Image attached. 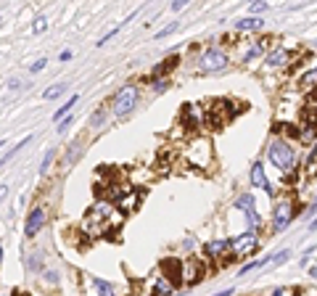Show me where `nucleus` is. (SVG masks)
<instances>
[{"instance_id": "f257e3e1", "label": "nucleus", "mask_w": 317, "mask_h": 296, "mask_svg": "<svg viewBox=\"0 0 317 296\" xmlns=\"http://www.w3.org/2000/svg\"><path fill=\"white\" fill-rule=\"evenodd\" d=\"M267 159L272 161V166L286 175H291L296 166H299V151H296V145L286 138H272L270 145H267Z\"/></svg>"}, {"instance_id": "f03ea898", "label": "nucleus", "mask_w": 317, "mask_h": 296, "mask_svg": "<svg viewBox=\"0 0 317 296\" xmlns=\"http://www.w3.org/2000/svg\"><path fill=\"white\" fill-rule=\"evenodd\" d=\"M138 103H140V87L138 85H124L114 92V98H111V114L117 119H124L138 108Z\"/></svg>"}, {"instance_id": "7ed1b4c3", "label": "nucleus", "mask_w": 317, "mask_h": 296, "mask_svg": "<svg viewBox=\"0 0 317 296\" xmlns=\"http://www.w3.org/2000/svg\"><path fill=\"white\" fill-rule=\"evenodd\" d=\"M196 66H198L201 74H214V71H222V69L230 66V55L222 45H209V48H203L198 53Z\"/></svg>"}, {"instance_id": "20e7f679", "label": "nucleus", "mask_w": 317, "mask_h": 296, "mask_svg": "<svg viewBox=\"0 0 317 296\" xmlns=\"http://www.w3.org/2000/svg\"><path fill=\"white\" fill-rule=\"evenodd\" d=\"M182 156L188 159L193 166H201V170H207V166L212 164V159H214L212 140H209V138H203V135L191 138L188 143H185V151H182Z\"/></svg>"}, {"instance_id": "39448f33", "label": "nucleus", "mask_w": 317, "mask_h": 296, "mask_svg": "<svg viewBox=\"0 0 317 296\" xmlns=\"http://www.w3.org/2000/svg\"><path fill=\"white\" fill-rule=\"evenodd\" d=\"M299 214V207H296V198H281L275 203V212H272V233H283L291 222Z\"/></svg>"}, {"instance_id": "423d86ee", "label": "nucleus", "mask_w": 317, "mask_h": 296, "mask_svg": "<svg viewBox=\"0 0 317 296\" xmlns=\"http://www.w3.org/2000/svg\"><path fill=\"white\" fill-rule=\"evenodd\" d=\"M256 249H259V233H256V230H246V233L230 238V251H233V256L246 259V256L254 254Z\"/></svg>"}, {"instance_id": "0eeeda50", "label": "nucleus", "mask_w": 317, "mask_h": 296, "mask_svg": "<svg viewBox=\"0 0 317 296\" xmlns=\"http://www.w3.org/2000/svg\"><path fill=\"white\" fill-rule=\"evenodd\" d=\"M235 209L244 212V217H246V222H249V230H256L259 225H262V217H259L256 203H254V193H244V196H238Z\"/></svg>"}, {"instance_id": "6e6552de", "label": "nucleus", "mask_w": 317, "mask_h": 296, "mask_svg": "<svg viewBox=\"0 0 317 296\" xmlns=\"http://www.w3.org/2000/svg\"><path fill=\"white\" fill-rule=\"evenodd\" d=\"M291 61H293V53H291L286 45H275V48H270L267 55H265V66H270V69L291 66Z\"/></svg>"}, {"instance_id": "1a4fd4ad", "label": "nucleus", "mask_w": 317, "mask_h": 296, "mask_svg": "<svg viewBox=\"0 0 317 296\" xmlns=\"http://www.w3.org/2000/svg\"><path fill=\"white\" fill-rule=\"evenodd\" d=\"M45 222H48V209L45 207H34L27 217V225H24V235L27 238H34L37 233H40L45 228Z\"/></svg>"}, {"instance_id": "9d476101", "label": "nucleus", "mask_w": 317, "mask_h": 296, "mask_svg": "<svg viewBox=\"0 0 317 296\" xmlns=\"http://www.w3.org/2000/svg\"><path fill=\"white\" fill-rule=\"evenodd\" d=\"M249 180H251V185H254V188H262L265 193H270V196H275V191H272V185H270V180H267V175H265V164H262V161H254V164H251V172H249Z\"/></svg>"}, {"instance_id": "9b49d317", "label": "nucleus", "mask_w": 317, "mask_h": 296, "mask_svg": "<svg viewBox=\"0 0 317 296\" xmlns=\"http://www.w3.org/2000/svg\"><path fill=\"white\" fill-rule=\"evenodd\" d=\"M177 66H180V55H166L161 64L154 66V71H151V77H148V80H166V74L175 71Z\"/></svg>"}, {"instance_id": "f8f14e48", "label": "nucleus", "mask_w": 317, "mask_h": 296, "mask_svg": "<svg viewBox=\"0 0 317 296\" xmlns=\"http://www.w3.org/2000/svg\"><path fill=\"white\" fill-rule=\"evenodd\" d=\"M225 251H230V238H214L203 246V256L207 259H219Z\"/></svg>"}, {"instance_id": "ddd939ff", "label": "nucleus", "mask_w": 317, "mask_h": 296, "mask_svg": "<svg viewBox=\"0 0 317 296\" xmlns=\"http://www.w3.org/2000/svg\"><path fill=\"white\" fill-rule=\"evenodd\" d=\"M262 27H265V18L259 16H244L235 22V32H259Z\"/></svg>"}, {"instance_id": "4468645a", "label": "nucleus", "mask_w": 317, "mask_h": 296, "mask_svg": "<svg viewBox=\"0 0 317 296\" xmlns=\"http://www.w3.org/2000/svg\"><path fill=\"white\" fill-rule=\"evenodd\" d=\"M90 288L96 291V296H117V288L103 278H90Z\"/></svg>"}, {"instance_id": "2eb2a0df", "label": "nucleus", "mask_w": 317, "mask_h": 296, "mask_svg": "<svg viewBox=\"0 0 317 296\" xmlns=\"http://www.w3.org/2000/svg\"><path fill=\"white\" fill-rule=\"evenodd\" d=\"M77 101H80V96L74 92V96H71V98H69L61 108H55V111H53V122H61V119H66V117H69V111L74 108V103H77Z\"/></svg>"}, {"instance_id": "dca6fc26", "label": "nucleus", "mask_w": 317, "mask_h": 296, "mask_svg": "<svg viewBox=\"0 0 317 296\" xmlns=\"http://www.w3.org/2000/svg\"><path fill=\"white\" fill-rule=\"evenodd\" d=\"M299 87L302 90H312V92L317 90V66H312L309 71H304V77L299 80Z\"/></svg>"}, {"instance_id": "f3484780", "label": "nucleus", "mask_w": 317, "mask_h": 296, "mask_svg": "<svg viewBox=\"0 0 317 296\" xmlns=\"http://www.w3.org/2000/svg\"><path fill=\"white\" fill-rule=\"evenodd\" d=\"M80 156H82V143L77 140V143H71V145L66 148V154H64V164L71 166L74 161H80Z\"/></svg>"}, {"instance_id": "a211bd4d", "label": "nucleus", "mask_w": 317, "mask_h": 296, "mask_svg": "<svg viewBox=\"0 0 317 296\" xmlns=\"http://www.w3.org/2000/svg\"><path fill=\"white\" fill-rule=\"evenodd\" d=\"M154 293H156V296H170V293H175V286H172V283H170V281H166V278L161 275L159 281H156V288H154Z\"/></svg>"}, {"instance_id": "6ab92c4d", "label": "nucleus", "mask_w": 317, "mask_h": 296, "mask_svg": "<svg viewBox=\"0 0 317 296\" xmlns=\"http://www.w3.org/2000/svg\"><path fill=\"white\" fill-rule=\"evenodd\" d=\"M27 267H29L32 272H43V254H40V251L29 254V259H27Z\"/></svg>"}, {"instance_id": "aec40b11", "label": "nucleus", "mask_w": 317, "mask_h": 296, "mask_svg": "<svg viewBox=\"0 0 317 296\" xmlns=\"http://www.w3.org/2000/svg\"><path fill=\"white\" fill-rule=\"evenodd\" d=\"M43 283H45V286H53V288L59 286V283H61V281H59V270H43Z\"/></svg>"}, {"instance_id": "412c9836", "label": "nucleus", "mask_w": 317, "mask_h": 296, "mask_svg": "<svg viewBox=\"0 0 317 296\" xmlns=\"http://www.w3.org/2000/svg\"><path fill=\"white\" fill-rule=\"evenodd\" d=\"M64 92H66V85H55V87H50V90L43 92V98H45V101H53V98H61Z\"/></svg>"}, {"instance_id": "4be33fe9", "label": "nucleus", "mask_w": 317, "mask_h": 296, "mask_svg": "<svg viewBox=\"0 0 317 296\" xmlns=\"http://www.w3.org/2000/svg\"><path fill=\"white\" fill-rule=\"evenodd\" d=\"M103 122H106V111H103V108H98L96 114L90 117V127H92V130H101V127H103Z\"/></svg>"}, {"instance_id": "5701e85b", "label": "nucleus", "mask_w": 317, "mask_h": 296, "mask_svg": "<svg viewBox=\"0 0 317 296\" xmlns=\"http://www.w3.org/2000/svg\"><path fill=\"white\" fill-rule=\"evenodd\" d=\"M53 159H55V151L50 148V151L43 156V164H40V175H48V170H50V164H53Z\"/></svg>"}, {"instance_id": "b1692460", "label": "nucleus", "mask_w": 317, "mask_h": 296, "mask_svg": "<svg viewBox=\"0 0 317 296\" xmlns=\"http://www.w3.org/2000/svg\"><path fill=\"white\" fill-rule=\"evenodd\" d=\"M177 27H180L177 22H172V24H166L164 29H159V32H156V40H164V37H170L172 32H177Z\"/></svg>"}, {"instance_id": "393cba45", "label": "nucleus", "mask_w": 317, "mask_h": 296, "mask_svg": "<svg viewBox=\"0 0 317 296\" xmlns=\"http://www.w3.org/2000/svg\"><path fill=\"white\" fill-rule=\"evenodd\" d=\"M151 82V90L154 92H164L166 87H170V80H148Z\"/></svg>"}, {"instance_id": "a878e982", "label": "nucleus", "mask_w": 317, "mask_h": 296, "mask_svg": "<svg viewBox=\"0 0 317 296\" xmlns=\"http://www.w3.org/2000/svg\"><path fill=\"white\" fill-rule=\"evenodd\" d=\"M45 29H48V18H45V16L34 18V27H32V32H34V34H40V32H45Z\"/></svg>"}, {"instance_id": "bb28decb", "label": "nucleus", "mask_w": 317, "mask_h": 296, "mask_svg": "<svg viewBox=\"0 0 317 296\" xmlns=\"http://www.w3.org/2000/svg\"><path fill=\"white\" fill-rule=\"evenodd\" d=\"M288 256H291V251H288V249H283V251L272 254V262H270V265H283V262H286Z\"/></svg>"}, {"instance_id": "cd10ccee", "label": "nucleus", "mask_w": 317, "mask_h": 296, "mask_svg": "<svg viewBox=\"0 0 317 296\" xmlns=\"http://www.w3.org/2000/svg\"><path fill=\"white\" fill-rule=\"evenodd\" d=\"M251 16H259V13H265V11H270V6L267 3H251Z\"/></svg>"}, {"instance_id": "c85d7f7f", "label": "nucleus", "mask_w": 317, "mask_h": 296, "mask_svg": "<svg viewBox=\"0 0 317 296\" xmlns=\"http://www.w3.org/2000/svg\"><path fill=\"white\" fill-rule=\"evenodd\" d=\"M45 66H48V61H45V59H37V61H34L32 66H29V71H32V74H40V71H43Z\"/></svg>"}, {"instance_id": "c756f323", "label": "nucleus", "mask_w": 317, "mask_h": 296, "mask_svg": "<svg viewBox=\"0 0 317 296\" xmlns=\"http://www.w3.org/2000/svg\"><path fill=\"white\" fill-rule=\"evenodd\" d=\"M117 32H119V24H117V27H114V29H111V32H106V34H103V37H101V40H98V45H106V43H108V40H111V37H117Z\"/></svg>"}, {"instance_id": "7c9ffc66", "label": "nucleus", "mask_w": 317, "mask_h": 296, "mask_svg": "<svg viewBox=\"0 0 317 296\" xmlns=\"http://www.w3.org/2000/svg\"><path fill=\"white\" fill-rule=\"evenodd\" d=\"M71 122H74V117H66V119H61V122H59V130H55V133H66V127H69Z\"/></svg>"}, {"instance_id": "2f4dec72", "label": "nucleus", "mask_w": 317, "mask_h": 296, "mask_svg": "<svg viewBox=\"0 0 317 296\" xmlns=\"http://www.w3.org/2000/svg\"><path fill=\"white\" fill-rule=\"evenodd\" d=\"M8 87H11V90H22V80H18V77L8 80Z\"/></svg>"}, {"instance_id": "473e14b6", "label": "nucleus", "mask_w": 317, "mask_h": 296, "mask_svg": "<svg viewBox=\"0 0 317 296\" xmlns=\"http://www.w3.org/2000/svg\"><path fill=\"white\" fill-rule=\"evenodd\" d=\"M314 212H317V198H314V201L309 203V207H307V214H304V217H312Z\"/></svg>"}, {"instance_id": "72a5a7b5", "label": "nucleus", "mask_w": 317, "mask_h": 296, "mask_svg": "<svg viewBox=\"0 0 317 296\" xmlns=\"http://www.w3.org/2000/svg\"><path fill=\"white\" fill-rule=\"evenodd\" d=\"M188 3H182V0H177V3H172V11H182Z\"/></svg>"}, {"instance_id": "f704fd0d", "label": "nucleus", "mask_w": 317, "mask_h": 296, "mask_svg": "<svg viewBox=\"0 0 317 296\" xmlns=\"http://www.w3.org/2000/svg\"><path fill=\"white\" fill-rule=\"evenodd\" d=\"M8 196V185H0V201H3Z\"/></svg>"}, {"instance_id": "c9c22d12", "label": "nucleus", "mask_w": 317, "mask_h": 296, "mask_svg": "<svg viewBox=\"0 0 317 296\" xmlns=\"http://www.w3.org/2000/svg\"><path fill=\"white\" fill-rule=\"evenodd\" d=\"M233 293H235L233 288H225V291H219V293H214V296H233Z\"/></svg>"}, {"instance_id": "e433bc0d", "label": "nucleus", "mask_w": 317, "mask_h": 296, "mask_svg": "<svg viewBox=\"0 0 317 296\" xmlns=\"http://www.w3.org/2000/svg\"><path fill=\"white\" fill-rule=\"evenodd\" d=\"M309 230H312V233H314V230H317V217H314V219H312V222H309Z\"/></svg>"}, {"instance_id": "4c0bfd02", "label": "nucleus", "mask_w": 317, "mask_h": 296, "mask_svg": "<svg viewBox=\"0 0 317 296\" xmlns=\"http://www.w3.org/2000/svg\"><path fill=\"white\" fill-rule=\"evenodd\" d=\"M0 262H3V246H0Z\"/></svg>"}, {"instance_id": "58836bf2", "label": "nucleus", "mask_w": 317, "mask_h": 296, "mask_svg": "<svg viewBox=\"0 0 317 296\" xmlns=\"http://www.w3.org/2000/svg\"><path fill=\"white\" fill-rule=\"evenodd\" d=\"M3 145H6V140H0V148H3Z\"/></svg>"}, {"instance_id": "ea45409f", "label": "nucleus", "mask_w": 317, "mask_h": 296, "mask_svg": "<svg viewBox=\"0 0 317 296\" xmlns=\"http://www.w3.org/2000/svg\"><path fill=\"white\" fill-rule=\"evenodd\" d=\"M314 98H317V90H314Z\"/></svg>"}, {"instance_id": "a19ab883", "label": "nucleus", "mask_w": 317, "mask_h": 296, "mask_svg": "<svg viewBox=\"0 0 317 296\" xmlns=\"http://www.w3.org/2000/svg\"><path fill=\"white\" fill-rule=\"evenodd\" d=\"M0 24H3V18H0Z\"/></svg>"}]
</instances>
